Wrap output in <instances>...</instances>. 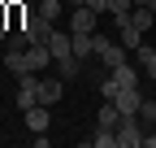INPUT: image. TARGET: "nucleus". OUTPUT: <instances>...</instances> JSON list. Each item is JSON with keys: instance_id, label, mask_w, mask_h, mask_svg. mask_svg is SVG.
I'll return each mask as SVG.
<instances>
[{"instance_id": "obj_22", "label": "nucleus", "mask_w": 156, "mask_h": 148, "mask_svg": "<svg viewBox=\"0 0 156 148\" xmlns=\"http://www.w3.org/2000/svg\"><path fill=\"white\" fill-rule=\"evenodd\" d=\"M152 9H156V0H152Z\"/></svg>"}, {"instance_id": "obj_4", "label": "nucleus", "mask_w": 156, "mask_h": 148, "mask_svg": "<svg viewBox=\"0 0 156 148\" xmlns=\"http://www.w3.org/2000/svg\"><path fill=\"white\" fill-rule=\"evenodd\" d=\"M48 52H52V61H61V57H69V52H74V39H69V26H65V31L56 26V31L48 35Z\"/></svg>"}, {"instance_id": "obj_7", "label": "nucleus", "mask_w": 156, "mask_h": 148, "mask_svg": "<svg viewBox=\"0 0 156 148\" xmlns=\"http://www.w3.org/2000/svg\"><path fill=\"white\" fill-rule=\"evenodd\" d=\"M95 9H87V5H74V13H69V31H95Z\"/></svg>"}, {"instance_id": "obj_15", "label": "nucleus", "mask_w": 156, "mask_h": 148, "mask_svg": "<svg viewBox=\"0 0 156 148\" xmlns=\"http://www.w3.org/2000/svg\"><path fill=\"white\" fill-rule=\"evenodd\" d=\"M134 118H139V122L147 126V131H152V126H156V100H143V105H139V113H134Z\"/></svg>"}, {"instance_id": "obj_6", "label": "nucleus", "mask_w": 156, "mask_h": 148, "mask_svg": "<svg viewBox=\"0 0 156 148\" xmlns=\"http://www.w3.org/2000/svg\"><path fill=\"white\" fill-rule=\"evenodd\" d=\"M117 122H122V109H117L113 100H100V109H95V126H104V131H117Z\"/></svg>"}, {"instance_id": "obj_16", "label": "nucleus", "mask_w": 156, "mask_h": 148, "mask_svg": "<svg viewBox=\"0 0 156 148\" xmlns=\"http://www.w3.org/2000/svg\"><path fill=\"white\" fill-rule=\"evenodd\" d=\"M91 144H95V148H113V144H117V131H104V126H95Z\"/></svg>"}, {"instance_id": "obj_11", "label": "nucleus", "mask_w": 156, "mask_h": 148, "mask_svg": "<svg viewBox=\"0 0 156 148\" xmlns=\"http://www.w3.org/2000/svg\"><path fill=\"white\" fill-rule=\"evenodd\" d=\"M26 65H30V74H39L44 65H52V52H48V44H30V48H26Z\"/></svg>"}, {"instance_id": "obj_23", "label": "nucleus", "mask_w": 156, "mask_h": 148, "mask_svg": "<svg viewBox=\"0 0 156 148\" xmlns=\"http://www.w3.org/2000/svg\"><path fill=\"white\" fill-rule=\"evenodd\" d=\"M152 48H156V44H152Z\"/></svg>"}, {"instance_id": "obj_8", "label": "nucleus", "mask_w": 156, "mask_h": 148, "mask_svg": "<svg viewBox=\"0 0 156 148\" xmlns=\"http://www.w3.org/2000/svg\"><path fill=\"white\" fill-rule=\"evenodd\" d=\"M113 105L122 109V113H139V105H143V91H139V87H126V91H117V96H113Z\"/></svg>"}, {"instance_id": "obj_1", "label": "nucleus", "mask_w": 156, "mask_h": 148, "mask_svg": "<svg viewBox=\"0 0 156 148\" xmlns=\"http://www.w3.org/2000/svg\"><path fill=\"white\" fill-rule=\"evenodd\" d=\"M143 135H147V126L134 113H122V122H117V148H143Z\"/></svg>"}, {"instance_id": "obj_5", "label": "nucleus", "mask_w": 156, "mask_h": 148, "mask_svg": "<svg viewBox=\"0 0 156 148\" xmlns=\"http://www.w3.org/2000/svg\"><path fill=\"white\" fill-rule=\"evenodd\" d=\"M69 39H74V57L78 61L95 57V31H69Z\"/></svg>"}, {"instance_id": "obj_3", "label": "nucleus", "mask_w": 156, "mask_h": 148, "mask_svg": "<svg viewBox=\"0 0 156 148\" xmlns=\"http://www.w3.org/2000/svg\"><path fill=\"white\" fill-rule=\"evenodd\" d=\"M22 31L30 35V44H48V35L56 31V22H48V17H44V13H30V17H26V26H22Z\"/></svg>"}, {"instance_id": "obj_19", "label": "nucleus", "mask_w": 156, "mask_h": 148, "mask_svg": "<svg viewBox=\"0 0 156 148\" xmlns=\"http://www.w3.org/2000/svg\"><path fill=\"white\" fill-rule=\"evenodd\" d=\"M134 5H152V0H134Z\"/></svg>"}, {"instance_id": "obj_14", "label": "nucleus", "mask_w": 156, "mask_h": 148, "mask_svg": "<svg viewBox=\"0 0 156 148\" xmlns=\"http://www.w3.org/2000/svg\"><path fill=\"white\" fill-rule=\"evenodd\" d=\"M5 70H9V74H30L26 52H22V48H5Z\"/></svg>"}, {"instance_id": "obj_2", "label": "nucleus", "mask_w": 156, "mask_h": 148, "mask_svg": "<svg viewBox=\"0 0 156 148\" xmlns=\"http://www.w3.org/2000/svg\"><path fill=\"white\" fill-rule=\"evenodd\" d=\"M39 74H17V109H30V105H39Z\"/></svg>"}, {"instance_id": "obj_13", "label": "nucleus", "mask_w": 156, "mask_h": 148, "mask_svg": "<svg viewBox=\"0 0 156 148\" xmlns=\"http://www.w3.org/2000/svg\"><path fill=\"white\" fill-rule=\"evenodd\" d=\"M134 65L152 79V74H156V48H152V44H139V48H134Z\"/></svg>"}, {"instance_id": "obj_18", "label": "nucleus", "mask_w": 156, "mask_h": 148, "mask_svg": "<svg viewBox=\"0 0 156 148\" xmlns=\"http://www.w3.org/2000/svg\"><path fill=\"white\" fill-rule=\"evenodd\" d=\"M143 148H156V126H152L147 135H143Z\"/></svg>"}, {"instance_id": "obj_12", "label": "nucleus", "mask_w": 156, "mask_h": 148, "mask_svg": "<svg viewBox=\"0 0 156 148\" xmlns=\"http://www.w3.org/2000/svg\"><path fill=\"white\" fill-rule=\"evenodd\" d=\"M61 83L65 79H44V83H39V105H61Z\"/></svg>"}, {"instance_id": "obj_9", "label": "nucleus", "mask_w": 156, "mask_h": 148, "mask_svg": "<svg viewBox=\"0 0 156 148\" xmlns=\"http://www.w3.org/2000/svg\"><path fill=\"white\" fill-rule=\"evenodd\" d=\"M108 79L117 83V91H126V87H139V70H134V65L126 61V65H117V70H108Z\"/></svg>"}, {"instance_id": "obj_21", "label": "nucleus", "mask_w": 156, "mask_h": 148, "mask_svg": "<svg viewBox=\"0 0 156 148\" xmlns=\"http://www.w3.org/2000/svg\"><path fill=\"white\" fill-rule=\"evenodd\" d=\"M152 87H156V74H152Z\"/></svg>"}, {"instance_id": "obj_17", "label": "nucleus", "mask_w": 156, "mask_h": 148, "mask_svg": "<svg viewBox=\"0 0 156 148\" xmlns=\"http://www.w3.org/2000/svg\"><path fill=\"white\" fill-rule=\"evenodd\" d=\"M87 9H95V13H108V0H83Z\"/></svg>"}, {"instance_id": "obj_10", "label": "nucleus", "mask_w": 156, "mask_h": 148, "mask_svg": "<svg viewBox=\"0 0 156 148\" xmlns=\"http://www.w3.org/2000/svg\"><path fill=\"white\" fill-rule=\"evenodd\" d=\"M22 118H26V126H30V131H48V122H52L48 105H30V109H22Z\"/></svg>"}, {"instance_id": "obj_20", "label": "nucleus", "mask_w": 156, "mask_h": 148, "mask_svg": "<svg viewBox=\"0 0 156 148\" xmlns=\"http://www.w3.org/2000/svg\"><path fill=\"white\" fill-rule=\"evenodd\" d=\"M69 5H83V0H69Z\"/></svg>"}]
</instances>
